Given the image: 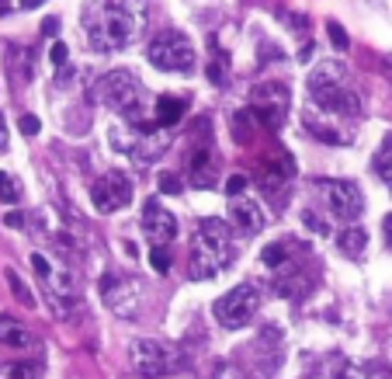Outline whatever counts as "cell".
Wrapping results in <instances>:
<instances>
[{
  "instance_id": "cell-1",
  "label": "cell",
  "mask_w": 392,
  "mask_h": 379,
  "mask_svg": "<svg viewBox=\"0 0 392 379\" xmlns=\"http://www.w3.org/2000/svg\"><path fill=\"white\" fill-rule=\"evenodd\" d=\"M150 25L146 0H98L83 14V31L94 53H118L132 46Z\"/></svg>"
},
{
  "instance_id": "cell-2",
  "label": "cell",
  "mask_w": 392,
  "mask_h": 379,
  "mask_svg": "<svg viewBox=\"0 0 392 379\" xmlns=\"http://www.w3.org/2000/svg\"><path fill=\"white\" fill-rule=\"evenodd\" d=\"M309 98H313L319 111H330V115H344V118H354L361 115V98L354 94V87L347 81V70L340 59H323L309 74Z\"/></svg>"
},
{
  "instance_id": "cell-3",
  "label": "cell",
  "mask_w": 392,
  "mask_h": 379,
  "mask_svg": "<svg viewBox=\"0 0 392 379\" xmlns=\"http://www.w3.org/2000/svg\"><path fill=\"white\" fill-rule=\"evenodd\" d=\"M233 261V230L222 219H202L191 241V278L205 282Z\"/></svg>"
},
{
  "instance_id": "cell-4",
  "label": "cell",
  "mask_w": 392,
  "mask_h": 379,
  "mask_svg": "<svg viewBox=\"0 0 392 379\" xmlns=\"http://www.w3.org/2000/svg\"><path fill=\"white\" fill-rule=\"evenodd\" d=\"M143 98H146V87L132 70H111L94 84V101L118 111L125 122H146L150 118V111L143 108Z\"/></svg>"
},
{
  "instance_id": "cell-5",
  "label": "cell",
  "mask_w": 392,
  "mask_h": 379,
  "mask_svg": "<svg viewBox=\"0 0 392 379\" xmlns=\"http://www.w3.org/2000/svg\"><path fill=\"white\" fill-rule=\"evenodd\" d=\"M108 143L135 163H153L167 153V136H163V126H157V118L122 122V126L108 129Z\"/></svg>"
},
{
  "instance_id": "cell-6",
  "label": "cell",
  "mask_w": 392,
  "mask_h": 379,
  "mask_svg": "<svg viewBox=\"0 0 392 379\" xmlns=\"http://www.w3.org/2000/svg\"><path fill=\"white\" fill-rule=\"evenodd\" d=\"M129 365L135 376L160 379L177 373L184 365V355L177 345H167V341H157V338H135L129 345Z\"/></svg>"
},
{
  "instance_id": "cell-7",
  "label": "cell",
  "mask_w": 392,
  "mask_h": 379,
  "mask_svg": "<svg viewBox=\"0 0 392 379\" xmlns=\"http://www.w3.org/2000/svg\"><path fill=\"white\" fill-rule=\"evenodd\" d=\"M101 299L105 306L122 317V320H135L143 313V303H146V289H143V278H129V275H115L108 271L101 278Z\"/></svg>"
},
{
  "instance_id": "cell-8",
  "label": "cell",
  "mask_w": 392,
  "mask_h": 379,
  "mask_svg": "<svg viewBox=\"0 0 392 379\" xmlns=\"http://www.w3.org/2000/svg\"><path fill=\"white\" fill-rule=\"evenodd\" d=\"M150 63L163 74H191L195 70V46L184 31H160L150 42Z\"/></svg>"
},
{
  "instance_id": "cell-9",
  "label": "cell",
  "mask_w": 392,
  "mask_h": 379,
  "mask_svg": "<svg viewBox=\"0 0 392 379\" xmlns=\"http://www.w3.org/2000/svg\"><path fill=\"white\" fill-rule=\"evenodd\" d=\"M31 265H35V275H38L42 285H46L49 303H53L59 313H66L70 306H77L80 303V282H77L73 271L63 268V265H49L46 254H31Z\"/></svg>"
},
{
  "instance_id": "cell-10",
  "label": "cell",
  "mask_w": 392,
  "mask_h": 379,
  "mask_svg": "<svg viewBox=\"0 0 392 379\" xmlns=\"http://www.w3.org/2000/svg\"><path fill=\"white\" fill-rule=\"evenodd\" d=\"M261 310V289L254 282H243L229 289L222 299H215V320L226 327V330H239L247 327Z\"/></svg>"
},
{
  "instance_id": "cell-11",
  "label": "cell",
  "mask_w": 392,
  "mask_h": 379,
  "mask_svg": "<svg viewBox=\"0 0 392 379\" xmlns=\"http://www.w3.org/2000/svg\"><path fill=\"white\" fill-rule=\"evenodd\" d=\"M316 191L323 198V206L334 213L344 223H354L365 209V198H361V188L354 181H340V178H319L316 181Z\"/></svg>"
},
{
  "instance_id": "cell-12",
  "label": "cell",
  "mask_w": 392,
  "mask_h": 379,
  "mask_svg": "<svg viewBox=\"0 0 392 379\" xmlns=\"http://www.w3.org/2000/svg\"><path fill=\"white\" fill-rule=\"evenodd\" d=\"M91 202H94V209L98 213H118V209H125L132 202V181L122 174V171H111L105 178H98L94 181V188H91Z\"/></svg>"
},
{
  "instance_id": "cell-13",
  "label": "cell",
  "mask_w": 392,
  "mask_h": 379,
  "mask_svg": "<svg viewBox=\"0 0 392 379\" xmlns=\"http://www.w3.org/2000/svg\"><path fill=\"white\" fill-rule=\"evenodd\" d=\"M250 108L257 111L267 129H278L285 122V108H288V87L285 84H257L250 91Z\"/></svg>"
},
{
  "instance_id": "cell-14",
  "label": "cell",
  "mask_w": 392,
  "mask_h": 379,
  "mask_svg": "<svg viewBox=\"0 0 392 379\" xmlns=\"http://www.w3.org/2000/svg\"><path fill=\"white\" fill-rule=\"evenodd\" d=\"M191 143H195V139H191ZM187 174H191V185H195V188H212V185H215V178H219V157H215V150H212L209 136L191 146V153H187Z\"/></svg>"
},
{
  "instance_id": "cell-15",
  "label": "cell",
  "mask_w": 392,
  "mask_h": 379,
  "mask_svg": "<svg viewBox=\"0 0 392 379\" xmlns=\"http://www.w3.org/2000/svg\"><path fill=\"white\" fill-rule=\"evenodd\" d=\"M143 237L153 244H170L177 237V216L167 213V206H160L157 198L143 206Z\"/></svg>"
},
{
  "instance_id": "cell-16",
  "label": "cell",
  "mask_w": 392,
  "mask_h": 379,
  "mask_svg": "<svg viewBox=\"0 0 392 379\" xmlns=\"http://www.w3.org/2000/svg\"><path fill=\"white\" fill-rule=\"evenodd\" d=\"M229 219H233V226H239V230L250 233V237L264 230V209L250 195H233V198H229Z\"/></svg>"
},
{
  "instance_id": "cell-17",
  "label": "cell",
  "mask_w": 392,
  "mask_h": 379,
  "mask_svg": "<svg viewBox=\"0 0 392 379\" xmlns=\"http://www.w3.org/2000/svg\"><path fill=\"white\" fill-rule=\"evenodd\" d=\"M326 118V111L316 118V115H309V118H302V129L309 136H316V139H323V143H330V146H344L347 143V133H340L337 126H334V115H330V122H323Z\"/></svg>"
},
{
  "instance_id": "cell-18",
  "label": "cell",
  "mask_w": 392,
  "mask_h": 379,
  "mask_svg": "<svg viewBox=\"0 0 392 379\" xmlns=\"http://www.w3.org/2000/svg\"><path fill=\"white\" fill-rule=\"evenodd\" d=\"M0 345H7V348H31L35 334L21 320H14V317H0Z\"/></svg>"
},
{
  "instance_id": "cell-19",
  "label": "cell",
  "mask_w": 392,
  "mask_h": 379,
  "mask_svg": "<svg viewBox=\"0 0 392 379\" xmlns=\"http://www.w3.org/2000/svg\"><path fill=\"white\" fill-rule=\"evenodd\" d=\"M337 247L347 254V258H361L368 247V230L365 226H344L337 233Z\"/></svg>"
},
{
  "instance_id": "cell-20",
  "label": "cell",
  "mask_w": 392,
  "mask_h": 379,
  "mask_svg": "<svg viewBox=\"0 0 392 379\" xmlns=\"http://www.w3.org/2000/svg\"><path fill=\"white\" fill-rule=\"evenodd\" d=\"M153 115H157V126H163V129H174L177 122H181L184 115V101L181 98H157V108H153Z\"/></svg>"
},
{
  "instance_id": "cell-21",
  "label": "cell",
  "mask_w": 392,
  "mask_h": 379,
  "mask_svg": "<svg viewBox=\"0 0 392 379\" xmlns=\"http://www.w3.org/2000/svg\"><path fill=\"white\" fill-rule=\"evenodd\" d=\"M254 129H257V111L254 108H243L233 115V139L239 146H247L254 139Z\"/></svg>"
},
{
  "instance_id": "cell-22",
  "label": "cell",
  "mask_w": 392,
  "mask_h": 379,
  "mask_svg": "<svg viewBox=\"0 0 392 379\" xmlns=\"http://www.w3.org/2000/svg\"><path fill=\"white\" fill-rule=\"evenodd\" d=\"M49 63H53V70L59 74V84H66L73 77V70H70V49H66V42H59L56 39L53 49H49Z\"/></svg>"
},
{
  "instance_id": "cell-23",
  "label": "cell",
  "mask_w": 392,
  "mask_h": 379,
  "mask_svg": "<svg viewBox=\"0 0 392 379\" xmlns=\"http://www.w3.org/2000/svg\"><path fill=\"white\" fill-rule=\"evenodd\" d=\"M371 167H375V174H378V178H382V181L392 188V136L382 139V146H378V153H375Z\"/></svg>"
},
{
  "instance_id": "cell-24",
  "label": "cell",
  "mask_w": 392,
  "mask_h": 379,
  "mask_svg": "<svg viewBox=\"0 0 392 379\" xmlns=\"http://www.w3.org/2000/svg\"><path fill=\"white\" fill-rule=\"evenodd\" d=\"M42 369L35 362H0V379H38Z\"/></svg>"
},
{
  "instance_id": "cell-25",
  "label": "cell",
  "mask_w": 392,
  "mask_h": 379,
  "mask_svg": "<svg viewBox=\"0 0 392 379\" xmlns=\"http://www.w3.org/2000/svg\"><path fill=\"white\" fill-rule=\"evenodd\" d=\"M323 379H365V376H361V369H358V365H351L347 358H334V362L326 365Z\"/></svg>"
},
{
  "instance_id": "cell-26",
  "label": "cell",
  "mask_w": 392,
  "mask_h": 379,
  "mask_svg": "<svg viewBox=\"0 0 392 379\" xmlns=\"http://www.w3.org/2000/svg\"><path fill=\"white\" fill-rule=\"evenodd\" d=\"M4 275H7V285H11V293H14V299H18L21 306H28V310H31V306H35V296H31V289H28L25 282H21V275H18V271H14V268H7V271H4Z\"/></svg>"
},
{
  "instance_id": "cell-27",
  "label": "cell",
  "mask_w": 392,
  "mask_h": 379,
  "mask_svg": "<svg viewBox=\"0 0 392 379\" xmlns=\"http://www.w3.org/2000/svg\"><path fill=\"white\" fill-rule=\"evenodd\" d=\"M31 53L25 49H11V74L18 77V81H31Z\"/></svg>"
},
{
  "instance_id": "cell-28",
  "label": "cell",
  "mask_w": 392,
  "mask_h": 379,
  "mask_svg": "<svg viewBox=\"0 0 392 379\" xmlns=\"http://www.w3.org/2000/svg\"><path fill=\"white\" fill-rule=\"evenodd\" d=\"M0 202H7V206L21 202V185L11 174H4V171H0Z\"/></svg>"
},
{
  "instance_id": "cell-29",
  "label": "cell",
  "mask_w": 392,
  "mask_h": 379,
  "mask_svg": "<svg viewBox=\"0 0 392 379\" xmlns=\"http://www.w3.org/2000/svg\"><path fill=\"white\" fill-rule=\"evenodd\" d=\"M150 265H153V271H157V275H167V271H170V265H174V258H170V251H167L163 244H157L153 251H150Z\"/></svg>"
},
{
  "instance_id": "cell-30",
  "label": "cell",
  "mask_w": 392,
  "mask_h": 379,
  "mask_svg": "<svg viewBox=\"0 0 392 379\" xmlns=\"http://www.w3.org/2000/svg\"><path fill=\"white\" fill-rule=\"evenodd\" d=\"M288 254H285V244H267L264 247V265L267 268H278V265H285Z\"/></svg>"
},
{
  "instance_id": "cell-31",
  "label": "cell",
  "mask_w": 392,
  "mask_h": 379,
  "mask_svg": "<svg viewBox=\"0 0 392 379\" xmlns=\"http://www.w3.org/2000/svg\"><path fill=\"white\" fill-rule=\"evenodd\" d=\"M209 379H243V373L236 369L233 362H215V369H212Z\"/></svg>"
},
{
  "instance_id": "cell-32",
  "label": "cell",
  "mask_w": 392,
  "mask_h": 379,
  "mask_svg": "<svg viewBox=\"0 0 392 379\" xmlns=\"http://www.w3.org/2000/svg\"><path fill=\"white\" fill-rule=\"evenodd\" d=\"M326 31H330V42H334V49H340V53H344V49L351 46V39H347V31H344V28H340L337 21H330V25H326Z\"/></svg>"
},
{
  "instance_id": "cell-33",
  "label": "cell",
  "mask_w": 392,
  "mask_h": 379,
  "mask_svg": "<svg viewBox=\"0 0 392 379\" xmlns=\"http://www.w3.org/2000/svg\"><path fill=\"white\" fill-rule=\"evenodd\" d=\"M302 223H306V226L313 230L316 237H326V233H330V230H326V223H323V219L316 216L313 209H306V213H302Z\"/></svg>"
},
{
  "instance_id": "cell-34",
  "label": "cell",
  "mask_w": 392,
  "mask_h": 379,
  "mask_svg": "<svg viewBox=\"0 0 392 379\" xmlns=\"http://www.w3.org/2000/svg\"><path fill=\"white\" fill-rule=\"evenodd\" d=\"M181 188L184 185H181L177 174H160V191H163V195H177Z\"/></svg>"
},
{
  "instance_id": "cell-35",
  "label": "cell",
  "mask_w": 392,
  "mask_h": 379,
  "mask_svg": "<svg viewBox=\"0 0 392 379\" xmlns=\"http://www.w3.org/2000/svg\"><path fill=\"white\" fill-rule=\"evenodd\" d=\"M243 188H247V174H229L226 178V195L233 198V195H243Z\"/></svg>"
},
{
  "instance_id": "cell-36",
  "label": "cell",
  "mask_w": 392,
  "mask_h": 379,
  "mask_svg": "<svg viewBox=\"0 0 392 379\" xmlns=\"http://www.w3.org/2000/svg\"><path fill=\"white\" fill-rule=\"evenodd\" d=\"M18 129H21V133H25V136H38V129H42V122H38L35 115H21V118H18Z\"/></svg>"
},
{
  "instance_id": "cell-37",
  "label": "cell",
  "mask_w": 392,
  "mask_h": 379,
  "mask_svg": "<svg viewBox=\"0 0 392 379\" xmlns=\"http://www.w3.org/2000/svg\"><path fill=\"white\" fill-rule=\"evenodd\" d=\"M285 21H288L292 28H295L299 35H302V31H309V18H306V14H292V11H288V14H285Z\"/></svg>"
},
{
  "instance_id": "cell-38",
  "label": "cell",
  "mask_w": 392,
  "mask_h": 379,
  "mask_svg": "<svg viewBox=\"0 0 392 379\" xmlns=\"http://www.w3.org/2000/svg\"><path fill=\"white\" fill-rule=\"evenodd\" d=\"M21 223H25L21 213H7V219H4V226H11V230H21Z\"/></svg>"
},
{
  "instance_id": "cell-39",
  "label": "cell",
  "mask_w": 392,
  "mask_h": 379,
  "mask_svg": "<svg viewBox=\"0 0 392 379\" xmlns=\"http://www.w3.org/2000/svg\"><path fill=\"white\" fill-rule=\"evenodd\" d=\"M59 31V18H46L42 21V35H56Z\"/></svg>"
},
{
  "instance_id": "cell-40",
  "label": "cell",
  "mask_w": 392,
  "mask_h": 379,
  "mask_svg": "<svg viewBox=\"0 0 392 379\" xmlns=\"http://www.w3.org/2000/svg\"><path fill=\"white\" fill-rule=\"evenodd\" d=\"M382 233H386V244H389V251H392V213L382 219Z\"/></svg>"
},
{
  "instance_id": "cell-41",
  "label": "cell",
  "mask_w": 392,
  "mask_h": 379,
  "mask_svg": "<svg viewBox=\"0 0 392 379\" xmlns=\"http://www.w3.org/2000/svg\"><path fill=\"white\" fill-rule=\"evenodd\" d=\"M7 150V122H4V115H0V153Z\"/></svg>"
},
{
  "instance_id": "cell-42",
  "label": "cell",
  "mask_w": 392,
  "mask_h": 379,
  "mask_svg": "<svg viewBox=\"0 0 392 379\" xmlns=\"http://www.w3.org/2000/svg\"><path fill=\"white\" fill-rule=\"evenodd\" d=\"M18 4H21V7H25V11H35V7H42V4H46V0H18Z\"/></svg>"
},
{
  "instance_id": "cell-43",
  "label": "cell",
  "mask_w": 392,
  "mask_h": 379,
  "mask_svg": "<svg viewBox=\"0 0 392 379\" xmlns=\"http://www.w3.org/2000/svg\"><path fill=\"white\" fill-rule=\"evenodd\" d=\"M11 11V0H0V14H7Z\"/></svg>"
},
{
  "instance_id": "cell-44",
  "label": "cell",
  "mask_w": 392,
  "mask_h": 379,
  "mask_svg": "<svg viewBox=\"0 0 392 379\" xmlns=\"http://www.w3.org/2000/svg\"><path fill=\"white\" fill-rule=\"evenodd\" d=\"M386 352H389V362H392V334H389V341H386Z\"/></svg>"
}]
</instances>
